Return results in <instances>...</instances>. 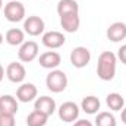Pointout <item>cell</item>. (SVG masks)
Returning <instances> with one entry per match:
<instances>
[{
	"instance_id": "5bb4252c",
	"label": "cell",
	"mask_w": 126,
	"mask_h": 126,
	"mask_svg": "<svg viewBox=\"0 0 126 126\" xmlns=\"http://www.w3.org/2000/svg\"><path fill=\"white\" fill-rule=\"evenodd\" d=\"M18 111V98L10 94L0 95V113L4 114H16Z\"/></svg>"
},
{
	"instance_id": "d6986e66",
	"label": "cell",
	"mask_w": 126,
	"mask_h": 126,
	"mask_svg": "<svg viewBox=\"0 0 126 126\" xmlns=\"http://www.w3.org/2000/svg\"><path fill=\"white\" fill-rule=\"evenodd\" d=\"M106 104L113 111H120L125 107V98L119 93H110L106 97Z\"/></svg>"
},
{
	"instance_id": "2e32d148",
	"label": "cell",
	"mask_w": 126,
	"mask_h": 126,
	"mask_svg": "<svg viewBox=\"0 0 126 126\" xmlns=\"http://www.w3.org/2000/svg\"><path fill=\"white\" fill-rule=\"evenodd\" d=\"M57 15L59 16H66V15H73L79 13V4L76 0H60L57 3Z\"/></svg>"
},
{
	"instance_id": "d4e9b609",
	"label": "cell",
	"mask_w": 126,
	"mask_h": 126,
	"mask_svg": "<svg viewBox=\"0 0 126 126\" xmlns=\"http://www.w3.org/2000/svg\"><path fill=\"white\" fill-rule=\"evenodd\" d=\"M120 111H122V113H120V117H122V122H123V123L126 125V107H123V109H122Z\"/></svg>"
},
{
	"instance_id": "52a82bcc",
	"label": "cell",
	"mask_w": 126,
	"mask_h": 126,
	"mask_svg": "<svg viewBox=\"0 0 126 126\" xmlns=\"http://www.w3.org/2000/svg\"><path fill=\"white\" fill-rule=\"evenodd\" d=\"M38 57V44L35 41H25L19 46L18 59L22 63H30Z\"/></svg>"
},
{
	"instance_id": "484cf974",
	"label": "cell",
	"mask_w": 126,
	"mask_h": 126,
	"mask_svg": "<svg viewBox=\"0 0 126 126\" xmlns=\"http://www.w3.org/2000/svg\"><path fill=\"white\" fill-rule=\"evenodd\" d=\"M4 73H6V70H4V67L0 64V82L3 81V78H4Z\"/></svg>"
},
{
	"instance_id": "277c9868",
	"label": "cell",
	"mask_w": 126,
	"mask_h": 126,
	"mask_svg": "<svg viewBox=\"0 0 126 126\" xmlns=\"http://www.w3.org/2000/svg\"><path fill=\"white\" fill-rule=\"evenodd\" d=\"M69 59H70V63H72L73 67L82 69V67H85V66L90 63V60H91V51H90L87 47L79 46V47H75V48L70 51Z\"/></svg>"
},
{
	"instance_id": "ffe728a7",
	"label": "cell",
	"mask_w": 126,
	"mask_h": 126,
	"mask_svg": "<svg viewBox=\"0 0 126 126\" xmlns=\"http://www.w3.org/2000/svg\"><path fill=\"white\" fill-rule=\"evenodd\" d=\"M47 120H48L47 114H44L38 110H32L27 116V126H46Z\"/></svg>"
},
{
	"instance_id": "ba28073f",
	"label": "cell",
	"mask_w": 126,
	"mask_h": 126,
	"mask_svg": "<svg viewBox=\"0 0 126 126\" xmlns=\"http://www.w3.org/2000/svg\"><path fill=\"white\" fill-rule=\"evenodd\" d=\"M6 76L10 82L13 84H22L25 76H27V70L25 66L19 62H12L7 64L6 67Z\"/></svg>"
},
{
	"instance_id": "cb8c5ba5",
	"label": "cell",
	"mask_w": 126,
	"mask_h": 126,
	"mask_svg": "<svg viewBox=\"0 0 126 126\" xmlns=\"http://www.w3.org/2000/svg\"><path fill=\"white\" fill-rule=\"evenodd\" d=\"M73 126H94V125L90 120H87V119H79V120L73 122Z\"/></svg>"
},
{
	"instance_id": "4316f807",
	"label": "cell",
	"mask_w": 126,
	"mask_h": 126,
	"mask_svg": "<svg viewBox=\"0 0 126 126\" xmlns=\"http://www.w3.org/2000/svg\"><path fill=\"white\" fill-rule=\"evenodd\" d=\"M1 7H3V0H0V10H1Z\"/></svg>"
},
{
	"instance_id": "4fadbf2b",
	"label": "cell",
	"mask_w": 126,
	"mask_h": 126,
	"mask_svg": "<svg viewBox=\"0 0 126 126\" xmlns=\"http://www.w3.org/2000/svg\"><path fill=\"white\" fill-rule=\"evenodd\" d=\"M106 35L113 43H119V41L125 40L126 38V24L125 22H113L107 28Z\"/></svg>"
},
{
	"instance_id": "44dd1931",
	"label": "cell",
	"mask_w": 126,
	"mask_h": 126,
	"mask_svg": "<svg viewBox=\"0 0 126 126\" xmlns=\"http://www.w3.org/2000/svg\"><path fill=\"white\" fill-rule=\"evenodd\" d=\"M116 117L110 111H98L95 116V126H116Z\"/></svg>"
},
{
	"instance_id": "5b68a950",
	"label": "cell",
	"mask_w": 126,
	"mask_h": 126,
	"mask_svg": "<svg viewBox=\"0 0 126 126\" xmlns=\"http://www.w3.org/2000/svg\"><path fill=\"white\" fill-rule=\"evenodd\" d=\"M44 28H46L44 21L40 16H37V15H31V16L24 19V32H27L31 37L41 35L44 32Z\"/></svg>"
},
{
	"instance_id": "9a60e30c",
	"label": "cell",
	"mask_w": 126,
	"mask_h": 126,
	"mask_svg": "<svg viewBox=\"0 0 126 126\" xmlns=\"http://www.w3.org/2000/svg\"><path fill=\"white\" fill-rule=\"evenodd\" d=\"M60 25H62L64 32H76L79 30L81 25V19H79V13H73V15H66V16H60Z\"/></svg>"
},
{
	"instance_id": "8992f818",
	"label": "cell",
	"mask_w": 126,
	"mask_h": 126,
	"mask_svg": "<svg viewBox=\"0 0 126 126\" xmlns=\"http://www.w3.org/2000/svg\"><path fill=\"white\" fill-rule=\"evenodd\" d=\"M59 117L60 120L66 122V123H73L78 120L79 117V107L78 104H75L73 101H66L59 107Z\"/></svg>"
},
{
	"instance_id": "3957f363",
	"label": "cell",
	"mask_w": 126,
	"mask_h": 126,
	"mask_svg": "<svg viewBox=\"0 0 126 126\" xmlns=\"http://www.w3.org/2000/svg\"><path fill=\"white\" fill-rule=\"evenodd\" d=\"M4 18L9 22H21L25 19V6L18 0H12L4 4Z\"/></svg>"
},
{
	"instance_id": "7c38bea8",
	"label": "cell",
	"mask_w": 126,
	"mask_h": 126,
	"mask_svg": "<svg viewBox=\"0 0 126 126\" xmlns=\"http://www.w3.org/2000/svg\"><path fill=\"white\" fill-rule=\"evenodd\" d=\"M38 63L41 67L53 70V69H57V66L62 63V57L57 51H46L40 56Z\"/></svg>"
},
{
	"instance_id": "e0dca14e",
	"label": "cell",
	"mask_w": 126,
	"mask_h": 126,
	"mask_svg": "<svg viewBox=\"0 0 126 126\" xmlns=\"http://www.w3.org/2000/svg\"><path fill=\"white\" fill-rule=\"evenodd\" d=\"M100 107H101V103H100V100L95 95H87V97L82 98L81 109L87 114H97L98 110H100Z\"/></svg>"
},
{
	"instance_id": "8fae6325",
	"label": "cell",
	"mask_w": 126,
	"mask_h": 126,
	"mask_svg": "<svg viewBox=\"0 0 126 126\" xmlns=\"http://www.w3.org/2000/svg\"><path fill=\"white\" fill-rule=\"evenodd\" d=\"M34 110H38V111H41V113H44L50 117L56 111V101L48 95H41V97L35 98Z\"/></svg>"
},
{
	"instance_id": "603a6c76",
	"label": "cell",
	"mask_w": 126,
	"mask_h": 126,
	"mask_svg": "<svg viewBox=\"0 0 126 126\" xmlns=\"http://www.w3.org/2000/svg\"><path fill=\"white\" fill-rule=\"evenodd\" d=\"M117 59L123 63V64H126V44H123V46L117 50Z\"/></svg>"
},
{
	"instance_id": "ac0fdd59",
	"label": "cell",
	"mask_w": 126,
	"mask_h": 126,
	"mask_svg": "<svg viewBox=\"0 0 126 126\" xmlns=\"http://www.w3.org/2000/svg\"><path fill=\"white\" fill-rule=\"evenodd\" d=\"M4 41L9 46H21L25 43V32L19 28H12L6 32L4 35Z\"/></svg>"
},
{
	"instance_id": "6da1fadb",
	"label": "cell",
	"mask_w": 126,
	"mask_h": 126,
	"mask_svg": "<svg viewBox=\"0 0 126 126\" xmlns=\"http://www.w3.org/2000/svg\"><path fill=\"white\" fill-rule=\"evenodd\" d=\"M117 56L111 51H103L97 63V75L101 81H111L116 75Z\"/></svg>"
},
{
	"instance_id": "7a4b0ae2",
	"label": "cell",
	"mask_w": 126,
	"mask_h": 126,
	"mask_svg": "<svg viewBox=\"0 0 126 126\" xmlns=\"http://www.w3.org/2000/svg\"><path fill=\"white\" fill-rule=\"evenodd\" d=\"M46 85H47L48 91H51V93H56V94L63 93L67 87V76L63 70L53 69V70H50V73L46 78Z\"/></svg>"
},
{
	"instance_id": "7402d4cb",
	"label": "cell",
	"mask_w": 126,
	"mask_h": 126,
	"mask_svg": "<svg viewBox=\"0 0 126 126\" xmlns=\"http://www.w3.org/2000/svg\"><path fill=\"white\" fill-rule=\"evenodd\" d=\"M15 116L13 114H4L0 113V126H15Z\"/></svg>"
},
{
	"instance_id": "9c48e42d",
	"label": "cell",
	"mask_w": 126,
	"mask_h": 126,
	"mask_svg": "<svg viewBox=\"0 0 126 126\" xmlns=\"http://www.w3.org/2000/svg\"><path fill=\"white\" fill-rule=\"evenodd\" d=\"M37 94H38V90L37 87L31 84V82H24L21 84V87H18L16 90V98L18 101L21 103H30V101H34L37 98Z\"/></svg>"
},
{
	"instance_id": "30bf717a",
	"label": "cell",
	"mask_w": 126,
	"mask_h": 126,
	"mask_svg": "<svg viewBox=\"0 0 126 126\" xmlns=\"http://www.w3.org/2000/svg\"><path fill=\"white\" fill-rule=\"evenodd\" d=\"M41 41H43V44L47 48L56 50V48H60L63 44L66 43V37L59 31H48L46 34H43V40Z\"/></svg>"
}]
</instances>
